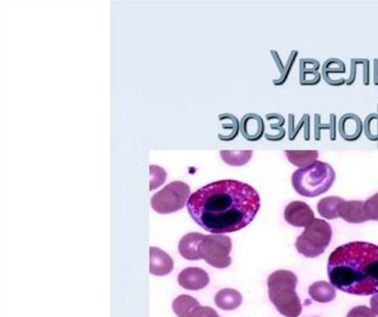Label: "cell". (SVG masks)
Listing matches in <instances>:
<instances>
[{"mask_svg": "<svg viewBox=\"0 0 378 317\" xmlns=\"http://www.w3.org/2000/svg\"><path fill=\"white\" fill-rule=\"evenodd\" d=\"M187 208L200 227L213 235H223L250 225L260 210L261 198L245 182L217 180L192 194Z\"/></svg>", "mask_w": 378, "mask_h": 317, "instance_id": "1", "label": "cell"}, {"mask_svg": "<svg viewBox=\"0 0 378 317\" xmlns=\"http://www.w3.org/2000/svg\"><path fill=\"white\" fill-rule=\"evenodd\" d=\"M328 279L338 290L368 296L378 293V245L354 241L336 248L328 262Z\"/></svg>", "mask_w": 378, "mask_h": 317, "instance_id": "2", "label": "cell"}, {"mask_svg": "<svg viewBox=\"0 0 378 317\" xmlns=\"http://www.w3.org/2000/svg\"><path fill=\"white\" fill-rule=\"evenodd\" d=\"M298 277L288 270L273 272L267 279L269 297L275 308L285 317H298L302 313V303L296 293Z\"/></svg>", "mask_w": 378, "mask_h": 317, "instance_id": "3", "label": "cell"}, {"mask_svg": "<svg viewBox=\"0 0 378 317\" xmlns=\"http://www.w3.org/2000/svg\"><path fill=\"white\" fill-rule=\"evenodd\" d=\"M335 172L328 162H313L300 168L292 176L295 191L303 197L314 198L328 193L335 182Z\"/></svg>", "mask_w": 378, "mask_h": 317, "instance_id": "4", "label": "cell"}, {"mask_svg": "<svg viewBox=\"0 0 378 317\" xmlns=\"http://www.w3.org/2000/svg\"><path fill=\"white\" fill-rule=\"evenodd\" d=\"M333 237L330 223L325 220L314 219L296 239L295 248L306 257H318L325 252Z\"/></svg>", "mask_w": 378, "mask_h": 317, "instance_id": "5", "label": "cell"}, {"mask_svg": "<svg viewBox=\"0 0 378 317\" xmlns=\"http://www.w3.org/2000/svg\"><path fill=\"white\" fill-rule=\"evenodd\" d=\"M190 198V187L185 182H173L166 186L151 198V207L162 215L177 213L187 205Z\"/></svg>", "mask_w": 378, "mask_h": 317, "instance_id": "6", "label": "cell"}, {"mask_svg": "<svg viewBox=\"0 0 378 317\" xmlns=\"http://www.w3.org/2000/svg\"><path fill=\"white\" fill-rule=\"evenodd\" d=\"M231 250H232V241L227 235H205V240L200 245V259H203L217 269H225L232 262L230 257Z\"/></svg>", "mask_w": 378, "mask_h": 317, "instance_id": "7", "label": "cell"}, {"mask_svg": "<svg viewBox=\"0 0 378 317\" xmlns=\"http://www.w3.org/2000/svg\"><path fill=\"white\" fill-rule=\"evenodd\" d=\"M284 218L293 227L306 228L315 219V215L308 204L293 201L285 207Z\"/></svg>", "mask_w": 378, "mask_h": 317, "instance_id": "8", "label": "cell"}, {"mask_svg": "<svg viewBox=\"0 0 378 317\" xmlns=\"http://www.w3.org/2000/svg\"><path fill=\"white\" fill-rule=\"evenodd\" d=\"M178 282L185 290L199 291L207 287L210 283V277L203 269L187 267L180 273Z\"/></svg>", "mask_w": 378, "mask_h": 317, "instance_id": "9", "label": "cell"}, {"mask_svg": "<svg viewBox=\"0 0 378 317\" xmlns=\"http://www.w3.org/2000/svg\"><path fill=\"white\" fill-rule=\"evenodd\" d=\"M338 216L346 223H364L368 221V216L366 213L365 201H346L343 200L338 206Z\"/></svg>", "mask_w": 378, "mask_h": 317, "instance_id": "10", "label": "cell"}, {"mask_svg": "<svg viewBox=\"0 0 378 317\" xmlns=\"http://www.w3.org/2000/svg\"><path fill=\"white\" fill-rule=\"evenodd\" d=\"M173 270V260L168 253L156 247L150 248V273L164 277Z\"/></svg>", "mask_w": 378, "mask_h": 317, "instance_id": "11", "label": "cell"}, {"mask_svg": "<svg viewBox=\"0 0 378 317\" xmlns=\"http://www.w3.org/2000/svg\"><path fill=\"white\" fill-rule=\"evenodd\" d=\"M205 235L202 233H191L184 235L179 243V252L184 259L190 261L200 260L199 249Z\"/></svg>", "mask_w": 378, "mask_h": 317, "instance_id": "12", "label": "cell"}, {"mask_svg": "<svg viewBox=\"0 0 378 317\" xmlns=\"http://www.w3.org/2000/svg\"><path fill=\"white\" fill-rule=\"evenodd\" d=\"M264 130L262 118L255 114L245 115L241 121V132L242 135L249 140H260Z\"/></svg>", "mask_w": 378, "mask_h": 317, "instance_id": "13", "label": "cell"}, {"mask_svg": "<svg viewBox=\"0 0 378 317\" xmlns=\"http://www.w3.org/2000/svg\"><path fill=\"white\" fill-rule=\"evenodd\" d=\"M215 302L221 310H237L239 305L242 304V295L239 291L233 290V289H225L217 293Z\"/></svg>", "mask_w": 378, "mask_h": 317, "instance_id": "14", "label": "cell"}, {"mask_svg": "<svg viewBox=\"0 0 378 317\" xmlns=\"http://www.w3.org/2000/svg\"><path fill=\"white\" fill-rule=\"evenodd\" d=\"M308 294L313 300L318 303L332 302L336 297L335 287L330 283L320 281L310 285Z\"/></svg>", "mask_w": 378, "mask_h": 317, "instance_id": "15", "label": "cell"}, {"mask_svg": "<svg viewBox=\"0 0 378 317\" xmlns=\"http://www.w3.org/2000/svg\"><path fill=\"white\" fill-rule=\"evenodd\" d=\"M285 155L293 165L298 167H306L312 165L318 157V150H285Z\"/></svg>", "mask_w": 378, "mask_h": 317, "instance_id": "16", "label": "cell"}, {"mask_svg": "<svg viewBox=\"0 0 378 317\" xmlns=\"http://www.w3.org/2000/svg\"><path fill=\"white\" fill-rule=\"evenodd\" d=\"M200 306V303L195 300V297L190 295H180L173 301V311L178 317H190L192 312Z\"/></svg>", "mask_w": 378, "mask_h": 317, "instance_id": "17", "label": "cell"}, {"mask_svg": "<svg viewBox=\"0 0 378 317\" xmlns=\"http://www.w3.org/2000/svg\"><path fill=\"white\" fill-rule=\"evenodd\" d=\"M340 197H326L320 200L318 205V211L320 217L332 220L340 217L338 216V206L343 201Z\"/></svg>", "mask_w": 378, "mask_h": 317, "instance_id": "18", "label": "cell"}, {"mask_svg": "<svg viewBox=\"0 0 378 317\" xmlns=\"http://www.w3.org/2000/svg\"><path fill=\"white\" fill-rule=\"evenodd\" d=\"M221 157L231 166L245 165L252 157V150H222Z\"/></svg>", "mask_w": 378, "mask_h": 317, "instance_id": "19", "label": "cell"}, {"mask_svg": "<svg viewBox=\"0 0 378 317\" xmlns=\"http://www.w3.org/2000/svg\"><path fill=\"white\" fill-rule=\"evenodd\" d=\"M219 120L222 122V128L225 132V135H219L220 140L227 142L237 138V132H239L237 118L231 114H222L220 115Z\"/></svg>", "mask_w": 378, "mask_h": 317, "instance_id": "20", "label": "cell"}, {"mask_svg": "<svg viewBox=\"0 0 378 317\" xmlns=\"http://www.w3.org/2000/svg\"><path fill=\"white\" fill-rule=\"evenodd\" d=\"M150 175H151V180H150V190L156 189L163 184L164 180L167 178V172H164L161 167L158 166H150Z\"/></svg>", "mask_w": 378, "mask_h": 317, "instance_id": "21", "label": "cell"}, {"mask_svg": "<svg viewBox=\"0 0 378 317\" xmlns=\"http://www.w3.org/2000/svg\"><path fill=\"white\" fill-rule=\"evenodd\" d=\"M365 209L368 219L378 221V193L366 200Z\"/></svg>", "mask_w": 378, "mask_h": 317, "instance_id": "22", "label": "cell"}, {"mask_svg": "<svg viewBox=\"0 0 378 317\" xmlns=\"http://www.w3.org/2000/svg\"><path fill=\"white\" fill-rule=\"evenodd\" d=\"M346 317H376V314L372 308L361 305L352 308Z\"/></svg>", "mask_w": 378, "mask_h": 317, "instance_id": "23", "label": "cell"}, {"mask_svg": "<svg viewBox=\"0 0 378 317\" xmlns=\"http://www.w3.org/2000/svg\"><path fill=\"white\" fill-rule=\"evenodd\" d=\"M190 317H220L217 311L209 306H198Z\"/></svg>", "mask_w": 378, "mask_h": 317, "instance_id": "24", "label": "cell"}, {"mask_svg": "<svg viewBox=\"0 0 378 317\" xmlns=\"http://www.w3.org/2000/svg\"><path fill=\"white\" fill-rule=\"evenodd\" d=\"M371 307L372 310L374 311V313L378 316V293L372 297Z\"/></svg>", "mask_w": 378, "mask_h": 317, "instance_id": "25", "label": "cell"}]
</instances>
